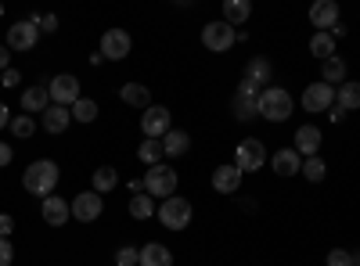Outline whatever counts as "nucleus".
Returning <instances> with one entry per match:
<instances>
[{"label": "nucleus", "instance_id": "nucleus-1", "mask_svg": "<svg viewBox=\"0 0 360 266\" xmlns=\"http://www.w3.org/2000/svg\"><path fill=\"white\" fill-rule=\"evenodd\" d=\"M58 180H62V173H58V162L51 159H37V162H29L25 173H22V187L29 194H37V198H51Z\"/></svg>", "mask_w": 360, "mask_h": 266}, {"label": "nucleus", "instance_id": "nucleus-2", "mask_svg": "<svg viewBox=\"0 0 360 266\" xmlns=\"http://www.w3.org/2000/svg\"><path fill=\"white\" fill-rule=\"evenodd\" d=\"M159 223L166 227V230H173V234H180V230H188V223H191V216H195V209H191V201L188 198H180V194H173V198H166L162 205H159Z\"/></svg>", "mask_w": 360, "mask_h": 266}, {"label": "nucleus", "instance_id": "nucleus-3", "mask_svg": "<svg viewBox=\"0 0 360 266\" xmlns=\"http://www.w3.org/2000/svg\"><path fill=\"white\" fill-rule=\"evenodd\" d=\"M259 115L266 123H285L292 115V94L285 91V86H266V91L259 94Z\"/></svg>", "mask_w": 360, "mask_h": 266}, {"label": "nucleus", "instance_id": "nucleus-4", "mask_svg": "<svg viewBox=\"0 0 360 266\" xmlns=\"http://www.w3.org/2000/svg\"><path fill=\"white\" fill-rule=\"evenodd\" d=\"M144 194H152V198H173L176 194V169L173 166H152L144 173Z\"/></svg>", "mask_w": 360, "mask_h": 266}, {"label": "nucleus", "instance_id": "nucleus-5", "mask_svg": "<svg viewBox=\"0 0 360 266\" xmlns=\"http://www.w3.org/2000/svg\"><path fill=\"white\" fill-rule=\"evenodd\" d=\"M234 166L242 169V173H256L266 166V144L256 140V137H245V140H238L234 144Z\"/></svg>", "mask_w": 360, "mask_h": 266}, {"label": "nucleus", "instance_id": "nucleus-6", "mask_svg": "<svg viewBox=\"0 0 360 266\" xmlns=\"http://www.w3.org/2000/svg\"><path fill=\"white\" fill-rule=\"evenodd\" d=\"M169 130H173V115H169L166 105L144 108V115H141V133H144V140H162Z\"/></svg>", "mask_w": 360, "mask_h": 266}, {"label": "nucleus", "instance_id": "nucleus-7", "mask_svg": "<svg viewBox=\"0 0 360 266\" xmlns=\"http://www.w3.org/2000/svg\"><path fill=\"white\" fill-rule=\"evenodd\" d=\"M47 94H51V105H62V108H72L83 94H79V79L72 72H62L47 83Z\"/></svg>", "mask_w": 360, "mask_h": 266}, {"label": "nucleus", "instance_id": "nucleus-8", "mask_svg": "<svg viewBox=\"0 0 360 266\" xmlns=\"http://www.w3.org/2000/svg\"><path fill=\"white\" fill-rule=\"evenodd\" d=\"M234 40H238V29L227 25V22H209V25L202 29V44H205V51L224 54V51L234 47Z\"/></svg>", "mask_w": 360, "mask_h": 266}, {"label": "nucleus", "instance_id": "nucleus-9", "mask_svg": "<svg viewBox=\"0 0 360 266\" xmlns=\"http://www.w3.org/2000/svg\"><path fill=\"white\" fill-rule=\"evenodd\" d=\"M259 94L263 91H256L252 83H238V94H234V115H238V123H249V119H256L259 115Z\"/></svg>", "mask_w": 360, "mask_h": 266}, {"label": "nucleus", "instance_id": "nucleus-10", "mask_svg": "<svg viewBox=\"0 0 360 266\" xmlns=\"http://www.w3.org/2000/svg\"><path fill=\"white\" fill-rule=\"evenodd\" d=\"M134 40L127 29H105V36H101V58L105 62H123V58L130 54Z\"/></svg>", "mask_w": 360, "mask_h": 266}, {"label": "nucleus", "instance_id": "nucleus-11", "mask_svg": "<svg viewBox=\"0 0 360 266\" xmlns=\"http://www.w3.org/2000/svg\"><path fill=\"white\" fill-rule=\"evenodd\" d=\"M299 105H303L307 112H314V115H321V112H328L335 105V86H328V83L317 79V83H310L303 91V101H299Z\"/></svg>", "mask_w": 360, "mask_h": 266}, {"label": "nucleus", "instance_id": "nucleus-12", "mask_svg": "<svg viewBox=\"0 0 360 266\" xmlns=\"http://www.w3.org/2000/svg\"><path fill=\"white\" fill-rule=\"evenodd\" d=\"M69 205H72V220H79V223H94V220L105 213V201H101L98 191H83V194H76Z\"/></svg>", "mask_w": 360, "mask_h": 266}, {"label": "nucleus", "instance_id": "nucleus-13", "mask_svg": "<svg viewBox=\"0 0 360 266\" xmlns=\"http://www.w3.org/2000/svg\"><path fill=\"white\" fill-rule=\"evenodd\" d=\"M37 40H40V25L29 22V18L25 22H15L8 29V51H33Z\"/></svg>", "mask_w": 360, "mask_h": 266}, {"label": "nucleus", "instance_id": "nucleus-14", "mask_svg": "<svg viewBox=\"0 0 360 266\" xmlns=\"http://www.w3.org/2000/svg\"><path fill=\"white\" fill-rule=\"evenodd\" d=\"M40 216H44L47 227H65V223L72 220V205H69L65 198L51 194V198H44V205H40Z\"/></svg>", "mask_w": 360, "mask_h": 266}, {"label": "nucleus", "instance_id": "nucleus-15", "mask_svg": "<svg viewBox=\"0 0 360 266\" xmlns=\"http://www.w3.org/2000/svg\"><path fill=\"white\" fill-rule=\"evenodd\" d=\"M242 169H238L234 162H227V166H217L213 169V191L217 194H234L238 187H242Z\"/></svg>", "mask_w": 360, "mask_h": 266}, {"label": "nucleus", "instance_id": "nucleus-16", "mask_svg": "<svg viewBox=\"0 0 360 266\" xmlns=\"http://www.w3.org/2000/svg\"><path fill=\"white\" fill-rule=\"evenodd\" d=\"M310 22L317 33H328V29L339 25V4L335 0H317V4L310 8Z\"/></svg>", "mask_w": 360, "mask_h": 266}, {"label": "nucleus", "instance_id": "nucleus-17", "mask_svg": "<svg viewBox=\"0 0 360 266\" xmlns=\"http://www.w3.org/2000/svg\"><path fill=\"white\" fill-rule=\"evenodd\" d=\"M292 144H295V152L303 155V159H314V155H321L324 137H321V130H317V126H310V123H307V126H299V130H295V140H292Z\"/></svg>", "mask_w": 360, "mask_h": 266}, {"label": "nucleus", "instance_id": "nucleus-18", "mask_svg": "<svg viewBox=\"0 0 360 266\" xmlns=\"http://www.w3.org/2000/svg\"><path fill=\"white\" fill-rule=\"evenodd\" d=\"M270 76H274V69H270V62H266V58H249V62H245V72H242V79H245V83H252L256 91H266Z\"/></svg>", "mask_w": 360, "mask_h": 266}, {"label": "nucleus", "instance_id": "nucleus-19", "mask_svg": "<svg viewBox=\"0 0 360 266\" xmlns=\"http://www.w3.org/2000/svg\"><path fill=\"white\" fill-rule=\"evenodd\" d=\"M270 166H274V173H278V176H295L299 169H303V155H299L295 147H281V152H274Z\"/></svg>", "mask_w": 360, "mask_h": 266}, {"label": "nucleus", "instance_id": "nucleus-20", "mask_svg": "<svg viewBox=\"0 0 360 266\" xmlns=\"http://www.w3.org/2000/svg\"><path fill=\"white\" fill-rule=\"evenodd\" d=\"M40 123L47 133H65L69 123H72V108H62V105H51L44 115H40Z\"/></svg>", "mask_w": 360, "mask_h": 266}, {"label": "nucleus", "instance_id": "nucleus-21", "mask_svg": "<svg viewBox=\"0 0 360 266\" xmlns=\"http://www.w3.org/2000/svg\"><path fill=\"white\" fill-rule=\"evenodd\" d=\"M22 108H25V115H44V112L51 108L47 86H29V91L22 94Z\"/></svg>", "mask_w": 360, "mask_h": 266}, {"label": "nucleus", "instance_id": "nucleus-22", "mask_svg": "<svg viewBox=\"0 0 360 266\" xmlns=\"http://www.w3.org/2000/svg\"><path fill=\"white\" fill-rule=\"evenodd\" d=\"M119 98H123V105H130V108H152V91L141 86V83H123L119 86Z\"/></svg>", "mask_w": 360, "mask_h": 266}, {"label": "nucleus", "instance_id": "nucleus-23", "mask_svg": "<svg viewBox=\"0 0 360 266\" xmlns=\"http://www.w3.org/2000/svg\"><path fill=\"white\" fill-rule=\"evenodd\" d=\"M137 266H173V252L166 245H159V241H148L141 248V262Z\"/></svg>", "mask_w": 360, "mask_h": 266}, {"label": "nucleus", "instance_id": "nucleus-24", "mask_svg": "<svg viewBox=\"0 0 360 266\" xmlns=\"http://www.w3.org/2000/svg\"><path fill=\"white\" fill-rule=\"evenodd\" d=\"M335 105L342 112H356L360 108V83L356 79H346L342 86H335Z\"/></svg>", "mask_w": 360, "mask_h": 266}, {"label": "nucleus", "instance_id": "nucleus-25", "mask_svg": "<svg viewBox=\"0 0 360 266\" xmlns=\"http://www.w3.org/2000/svg\"><path fill=\"white\" fill-rule=\"evenodd\" d=\"M188 147H191V137H188V130H169V133L162 137V152H166L169 159L188 155Z\"/></svg>", "mask_w": 360, "mask_h": 266}, {"label": "nucleus", "instance_id": "nucleus-26", "mask_svg": "<svg viewBox=\"0 0 360 266\" xmlns=\"http://www.w3.org/2000/svg\"><path fill=\"white\" fill-rule=\"evenodd\" d=\"M321 83H328V86H342L346 83V62L342 58H328V62H321Z\"/></svg>", "mask_w": 360, "mask_h": 266}, {"label": "nucleus", "instance_id": "nucleus-27", "mask_svg": "<svg viewBox=\"0 0 360 266\" xmlns=\"http://www.w3.org/2000/svg\"><path fill=\"white\" fill-rule=\"evenodd\" d=\"M249 15H252V4H249V0H224V22H227V25L238 29Z\"/></svg>", "mask_w": 360, "mask_h": 266}, {"label": "nucleus", "instance_id": "nucleus-28", "mask_svg": "<svg viewBox=\"0 0 360 266\" xmlns=\"http://www.w3.org/2000/svg\"><path fill=\"white\" fill-rule=\"evenodd\" d=\"M310 54L317 58V62L335 58V36H332V33H314V36H310Z\"/></svg>", "mask_w": 360, "mask_h": 266}, {"label": "nucleus", "instance_id": "nucleus-29", "mask_svg": "<svg viewBox=\"0 0 360 266\" xmlns=\"http://www.w3.org/2000/svg\"><path fill=\"white\" fill-rule=\"evenodd\" d=\"M155 213H159V209H155L152 194H144V191H141V194L130 198V216H134V220H152Z\"/></svg>", "mask_w": 360, "mask_h": 266}, {"label": "nucleus", "instance_id": "nucleus-30", "mask_svg": "<svg viewBox=\"0 0 360 266\" xmlns=\"http://www.w3.org/2000/svg\"><path fill=\"white\" fill-rule=\"evenodd\" d=\"M137 159L152 169V166H159L162 159H166V152H162V140H144L141 147H137Z\"/></svg>", "mask_w": 360, "mask_h": 266}, {"label": "nucleus", "instance_id": "nucleus-31", "mask_svg": "<svg viewBox=\"0 0 360 266\" xmlns=\"http://www.w3.org/2000/svg\"><path fill=\"white\" fill-rule=\"evenodd\" d=\"M115 184H119V173L112 166H101V169H94V187H90V191L108 194V191H115Z\"/></svg>", "mask_w": 360, "mask_h": 266}, {"label": "nucleus", "instance_id": "nucleus-32", "mask_svg": "<svg viewBox=\"0 0 360 266\" xmlns=\"http://www.w3.org/2000/svg\"><path fill=\"white\" fill-rule=\"evenodd\" d=\"M299 173H303L310 184H321L324 176H328V162H324L321 155H314V159H303V169H299Z\"/></svg>", "mask_w": 360, "mask_h": 266}, {"label": "nucleus", "instance_id": "nucleus-33", "mask_svg": "<svg viewBox=\"0 0 360 266\" xmlns=\"http://www.w3.org/2000/svg\"><path fill=\"white\" fill-rule=\"evenodd\" d=\"M72 119H76V123H94V119H98V105L90 101V98H79V101L72 105Z\"/></svg>", "mask_w": 360, "mask_h": 266}, {"label": "nucleus", "instance_id": "nucleus-34", "mask_svg": "<svg viewBox=\"0 0 360 266\" xmlns=\"http://www.w3.org/2000/svg\"><path fill=\"white\" fill-rule=\"evenodd\" d=\"M8 130H11V137L25 140V137H33V130H37V119H33V115H15Z\"/></svg>", "mask_w": 360, "mask_h": 266}, {"label": "nucleus", "instance_id": "nucleus-35", "mask_svg": "<svg viewBox=\"0 0 360 266\" xmlns=\"http://www.w3.org/2000/svg\"><path fill=\"white\" fill-rule=\"evenodd\" d=\"M141 262V248H134V245H123L115 252V266H137Z\"/></svg>", "mask_w": 360, "mask_h": 266}, {"label": "nucleus", "instance_id": "nucleus-36", "mask_svg": "<svg viewBox=\"0 0 360 266\" xmlns=\"http://www.w3.org/2000/svg\"><path fill=\"white\" fill-rule=\"evenodd\" d=\"M324 262H328V266H356V262H353V255H349L346 248H332Z\"/></svg>", "mask_w": 360, "mask_h": 266}, {"label": "nucleus", "instance_id": "nucleus-37", "mask_svg": "<svg viewBox=\"0 0 360 266\" xmlns=\"http://www.w3.org/2000/svg\"><path fill=\"white\" fill-rule=\"evenodd\" d=\"M15 262V248H11V238H0V266H11Z\"/></svg>", "mask_w": 360, "mask_h": 266}, {"label": "nucleus", "instance_id": "nucleus-38", "mask_svg": "<svg viewBox=\"0 0 360 266\" xmlns=\"http://www.w3.org/2000/svg\"><path fill=\"white\" fill-rule=\"evenodd\" d=\"M22 83V72L18 69H8L4 76H0V86H18Z\"/></svg>", "mask_w": 360, "mask_h": 266}, {"label": "nucleus", "instance_id": "nucleus-39", "mask_svg": "<svg viewBox=\"0 0 360 266\" xmlns=\"http://www.w3.org/2000/svg\"><path fill=\"white\" fill-rule=\"evenodd\" d=\"M11 159H15V147L0 140V169H4V166H11Z\"/></svg>", "mask_w": 360, "mask_h": 266}, {"label": "nucleus", "instance_id": "nucleus-40", "mask_svg": "<svg viewBox=\"0 0 360 266\" xmlns=\"http://www.w3.org/2000/svg\"><path fill=\"white\" fill-rule=\"evenodd\" d=\"M11 230H15V220L8 213H0V238H11Z\"/></svg>", "mask_w": 360, "mask_h": 266}, {"label": "nucleus", "instance_id": "nucleus-41", "mask_svg": "<svg viewBox=\"0 0 360 266\" xmlns=\"http://www.w3.org/2000/svg\"><path fill=\"white\" fill-rule=\"evenodd\" d=\"M58 29V18L54 15H40V33H54Z\"/></svg>", "mask_w": 360, "mask_h": 266}, {"label": "nucleus", "instance_id": "nucleus-42", "mask_svg": "<svg viewBox=\"0 0 360 266\" xmlns=\"http://www.w3.org/2000/svg\"><path fill=\"white\" fill-rule=\"evenodd\" d=\"M11 119H15V115L8 112V105H4V101H0V130H8V126H11Z\"/></svg>", "mask_w": 360, "mask_h": 266}, {"label": "nucleus", "instance_id": "nucleus-43", "mask_svg": "<svg viewBox=\"0 0 360 266\" xmlns=\"http://www.w3.org/2000/svg\"><path fill=\"white\" fill-rule=\"evenodd\" d=\"M328 119H332V123H342V119H346V112H342L339 105H332V108H328Z\"/></svg>", "mask_w": 360, "mask_h": 266}, {"label": "nucleus", "instance_id": "nucleus-44", "mask_svg": "<svg viewBox=\"0 0 360 266\" xmlns=\"http://www.w3.org/2000/svg\"><path fill=\"white\" fill-rule=\"evenodd\" d=\"M8 62H11V58H8V47H0V76H4V72L11 69Z\"/></svg>", "mask_w": 360, "mask_h": 266}, {"label": "nucleus", "instance_id": "nucleus-45", "mask_svg": "<svg viewBox=\"0 0 360 266\" xmlns=\"http://www.w3.org/2000/svg\"><path fill=\"white\" fill-rule=\"evenodd\" d=\"M0 18H4V4H0Z\"/></svg>", "mask_w": 360, "mask_h": 266}, {"label": "nucleus", "instance_id": "nucleus-46", "mask_svg": "<svg viewBox=\"0 0 360 266\" xmlns=\"http://www.w3.org/2000/svg\"><path fill=\"white\" fill-rule=\"evenodd\" d=\"M356 266H360V262H356Z\"/></svg>", "mask_w": 360, "mask_h": 266}]
</instances>
